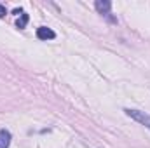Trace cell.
I'll use <instances>...</instances> for the list:
<instances>
[{
	"label": "cell",
	"mask_w": 150,
	"mask_h": 148,
	"mask_svg": "<svg viewBox=\"0 0 150 148\" xmlns=\"http://www.w3.org/2000/svg\"><path fill=\"white\" fill-rule=\"evenodd\" d=\"M11 140H12L11 132L7 129H0V148H9L11 147Z\"/></svg>",
	"instance_id": "4"
},
{
	"label": "cell",
	"mask_w": 150,
	"mask_h": 148,
	"mask_svg": "<svg viewBox=\"0 0 150 148\" xmlns=\"http://www.w3.org/2000/svg\"><path fill=\"white\" fill-rule=\"evenodd\" d=\"M26 25H28V14H21L19 16V19H18V23H16V26L19 28V30H23V28H26Z\"/></svg>",
	"instance_id": "5"
},
{
	"label": "cell",
	"mask_w": 150,
	"mask_h": 148,
	"mask_svg": "<svg viewBox=\"0 0 150 148\" xmlns=\"http://www.w3.org/2000/svg\"><path fill=\"white\" fill-rule=\"evenodd\" d=\"M5 14H7V11H5V7H4V5H0V18H4Z\"/></svg>",
	"instance_id": "6"
},
{
	"label": "cell",
	"mask_w": 150,
	"mask_h": 148,
	"mask_svg": "<svg viewBox=\"0 0 150 148\" xmlns=\"http://www.w3.org/2000/svg\"><path fill=\"white\" fill-rule=\"evenodd\" d=\"M37 38L38 40H52V38H56V33L47 26H40V28H37Z\"/></svg>",
	"instance_id": "3"
},
{
	"label": "cell",
	"mask_w": 150,
	"mask_h": 148,
	"mask_svg": "<svg viewBox=\"0 0 150 148\" xmlns=\"http://www.w3.org/2000/svg\"><path fill=\"white\" fill-rule=\"evenodd\" d=\"M94 7H96V11H98V14H101L108 23H117V18H113L112 16V4L110 2H107V0H98L96 4H94Z\"/></svg>",
	"instance_id": "1"
},
{
	"label": "cell",
	"mask_w": 150,
	"mask_h": 148,
	"mask_svg": "<svg viewBox=\"0 0 150 148\" xmlns=\"http://www.w3.org/2000/svg\"><path fill=\"white\" fill-rule=\"evenodd\" d=\"M124 113L127 117H131L134 122H138V124L145 125L147 129H150V115L149 113H145V111H142V110H134V108H126Z\"/></svg>",
	"instance_id": "2"
}]
</instances>
